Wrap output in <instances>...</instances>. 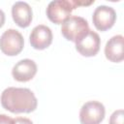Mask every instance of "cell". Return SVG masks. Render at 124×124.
Returning a JSON list of instances; mask_svg holds the SVG:
<instances>
[{"label":"cell","instance_id":"1","mask_svg":"<svg viewBox=\"0 0 124 124\" xmlns=\"http://www.w3.org/2000/svg\"><path fill=\"white\" fill-rule=\"evenodd\" d=\"M2 107L13 113H30L37 108L38 101L28 88L8 87L1 94Z\"/></svg>","mask_w":124,"mask_h":124},{"label":"cell","instance_id":"2","mask_svg":"<svg viewBox=\"0 0 124 124\" xmlns=\"http://www.w3.org/2000/svg\"><path fill=\"white\" fill-rule=\"evenodd\" d=\"M78 5V1L70 0H54L48 3L46 14L48 19L55 24H62L67 20Z\"/></svg>","mask_w":124,"mask_h":124},{"label":"cell","instance_id":"3","mask_svg":"<svg viewBox=\"0 0 124 124\" xmlns=\"http://www.w3.org/2000/svg\"><path fill=\"white\" fill-rule=\"evenodd\" d=\"M89 25L85 18L78 16H70L62 23L61 33L64 38L74 43L78 42L89 32Z\"/></svg>","mask_w":124,"mask_h":124},{"label":"cell","instance_id":"4","mask_svg":"<svg viewBox=\"0 0 124 124\" xmlns=\"http://www.w3.org/2000/svg\"><path fill=\"white\" fill-rule=\"evenodd\" d=\"M23 46L24 39L16 29H8L0 37V49L8 56L17 55L21 52Z\"/></svg>","mask_w":124,"mask_h":124},{"label":"cell","instance_id":"5","mask_svg":"<svg viewBox=\"0 0 124 124\" xmlns=\"http://www.w3.org/2000/svg\"><path fill=\"white\" fill-rule=\"evenodd\" d=\"M106 114L105 107L98 101H89L82 105L79 111L81 124H100Z\"/></svg>","mask_w":124,"mask_h":124},{"label":"cell","instance_id":"6","mask_svg":"<svg viewBox=\"0 0 124 124\" xmlns=\"http://www.w3.org/2000/svg\"><path fill=\"white\" fill-rule=\"evenodd\" d=\"M116 20V13L113 8L106 5L98 6L93 12L92 21L99 31H107L110 29Z\"/></svg>","mask_w":124,"mask_h":124},{"label":"cell","instance_id":"7","mask_svg":"<svg viewBox=\"0 0 124 124\" xmlns=\"http://www.w3.org/2000/svg\"><path fill=\"white\" fill-rule=\"evenodd\" d=\"M101 46V39L98 33L89 30V32L78 42L76 43V49L79 54L85 57L95 56L99 50Z\"/></svg>","mask_w":124,"mask_h":124},{"label":"cell","instance_id":"8","mask_svg":"<svg viewBox=\"0 0 124 124\" xmlns=\"http://www.w3.org/2000/svg\"><path fill=\"white\" fill-rule=\"evenodd\" d=\"M52 39L53 36L50 28L44 24H39L35 26L29 36L31 46L39 50L48 47L52 43Z\"/></svg>","mask_w":124,"mask_h":124},{"label":"cell","instance_id":"9","mask_svg":"<svg viewBox=\"0 0 124 124\" xmlns=\"http://www.w3.org/2000/svg\"><path fill=\"white\" fill-rule=\"evenodd\" d=\"M37 73V64L31 59H22L18 61L12 70L14 78L20 82L31 80Z\"/></svg>","mask_w":124,"mask_h":124},{"label":"cell","instance_id":"10","mask_svg":"<svg viewBox=\"0 0 124 124\" xmlns=\"http://www.w3.org/2000/svg\"><path fill=\"white\" fill-rule=\"evenodd\" d=\"M12 16L19 27H28L33 17L32 8L24 1H17L12 7Z\"/></svg>","mask_w":124,"mask_h":124},{"label":"cell","instance_id":"11","mask_svg":"<svg viewBox=\"0 0 124 124\" xmlns=\"http://www.w3.org/2000/svg\"><path fill=\"white\" fill-rule=\"evenodd\" d=\"M124 38L122 35L111 37L106 44L105 55L111 62L118 63L124 59Z\"/></svg>","mask_w":124,"mask_h":124},{"label":"cell","instance_id":"12","mask_svg":"<svg viewBox=\"0 0 124 124\" xmlns=\"http://www.w3.org/2000/svg\"><path fill=\"white\" fill-rule=\"evenodd\" d=\"M123 118H124L123 109H117L113 111V113L110 115L108 124H123Z\"/></svg>","mask_w":124,"mask_h":124},{"label":"cell","instance_id":"13","mask_svg":"<svg viewBox=\"0 0 124 124\" xmlns=\"http://www.w3.org/2000/svg\"><path fill=\"white\" fill-rule=\"evenodd\" d=\"M13 124H33V122L26 117H16L13 119Z\"/></svg>","mask_w":124,"mask_h":124},{"label":"cell","instance_id":"14","mask_svg":"<svg viewBox=\"0 0 124 124\" xmlns=\"http://www.w3.org/2000/svg\"><path fill=\"white\" fill-rule=\"evenodd\" d=\"M0 124H13V119L6 114H0Z\"/></svg>","mask_w":124,"mask_h":124},{"label":"cell","instance_id":"15","mask_svg":"<svg viewBox=\"0 0 124 124\" xmlns=\"http://www.w3.org/2000/svg\"><path fill=\"white\" fill-rule=\"evenodd\" d=\"M4 23H5V14H4V12L0 9V28L4 25Z\"/></svg>","mask_w":124,"mask_h":124}]
</instances>
